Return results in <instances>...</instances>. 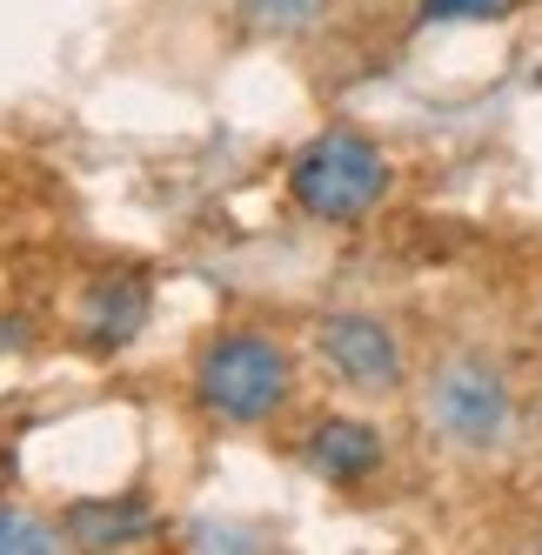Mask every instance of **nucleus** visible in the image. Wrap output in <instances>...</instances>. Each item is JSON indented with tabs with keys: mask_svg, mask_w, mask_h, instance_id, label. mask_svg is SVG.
<instances>
[{
	"mask_svg": "<svg viewBox=\"0 0 542 555\" xmlns=\"http://www.w3.org/2000/svg\"><path fill=\"white\" fill-rule=\"evenodd\" d=\"M288 382H295L288 348L268 341V335L235 328V335H215L202 348V362H195V402L215 422L248 428V422H268V415L288 402Z\"/></svg>",
	"mask_w": 542,
	"mask_h": 555,
	"instance_id": "nucleus-1",
	"label": "nucleus"
},
{
	"mask_svg": "<svg viewBox=\"0 0 542 555\" xmlns=\"http://www.w3.org/2000/svg\"><path fill=\"white\" fill-rule=\"evenodd\" d=\"M81 322H88L94 348H128L147 322V282L141 274H107V282H94Z\"/></svg>",
	"mask_w": 542,
	"mask_h": 555,
	"instance_id": "nucleus-5",
	"label": "nucleus"
},
{
	"mask_svg": "<svg viewBox=\"0 0 542 555\" xmlns=\"http://www.w3.org/2000/svg\"><path fill=\"white\" fill-rule=\"evenodd\" d=\"M322 362L348 382V388H362V395H389L402 382V348L396 335L375 322V314H328L322 322Z\"/></svg>",
	"mask_w": 542,
	"mask_h": 555,
	"instance_id": "nucleus-4",
	"label": "nucleus"
},
{
	"mask_svg": "<svg viewBox=\"0 0 542 555\" xmlns=\"http://www.w3.org/2000/svg\"><path fill=\"white\" fill-rule=\"evenodd\" d=\"M48 548H61L48 522H34L21 508H0V555H48Z\"/></svg>",
	"mask_w": 542,
	"mask_h": 555,
	"instance_id": "nucleus-8",
	"label": "nucleus"
},
{
	"mask_svg": "<svg viewBox=\"0 0 542 555\" xmlns=\"http://www.w3.org/2000/svg\"><path fill=\"white\" fill-rule=\"evenodd\" d=\"M315 8H322V0H248V21L261 34H295V27L315 21Z\"/></svg>",
	"mask_w": 542,
	"mask_h": 555,
	"instance_id": "nucleus-9",
	"label": "nucleus"
},
{
	"mask_svg": "<svg viewBox=\"0 0 542 555\" xmlns=\"http://www.w3.org/2000/svg\"><path fill=\"white\" fill-rule=\"evenodd\" d=\"M308 462H315V475H328V482H362L382 462V435L369 422H322L308 435Z\"/></svg>",
	"mask_w": 542,
	"mask_h": 555,
	"instance_id": "nucleus-6",
	"label": "nucleus"
},
{
	"mask_svg": "<svg viewBox=\"0 0 542 555\" xmlns=\"http://www.w3.org/2000/svg\"><path fill=\"white\" fill-rule=\"evenodd\" d=\"M382 188H389V162H382V147L362 141V134H348V128L308 141L295 154V168H288V194L315 221H362L382 202Z\"/></svg>",
	"mask_w": 542,
	"mask_h": 555,
	"instance_id": "nucleus-2",
	"label": "nucleus"
},
{
	"mask_svg": "<svg viewBox=\"0 0 542 555\" xmlns=\"http://www.w3.org/2000/svg\"><path fill=\"white\" fill-rule=\"evenodd\" d=\"M429 422H436V435H449L462 449H489L509 428V382L489 362H476V354L442 362L429 382Z\"/></svg>",
	"mask_w": 542,
	"mask_h": 555,
	"instance_id": "nucleus-3",
	"label": "nucleus"
},
{
	"mask_svg": "<svg viewBox=\"0 0 542 555\" xmlns=\"http://www.w3.org/2000/svg\"><path fill=\"white\" fill-rule=\"evenodd\" d=\"M67 529H74V542H88V548H114V542H128L134 529H147V508H128V502H88V508L67 515Z\"/></svg>",
	"mask_w": 542,
	"mask_h": 555,
	"instance_id": "nucleus-7",
	"label": "nucleus"
},
{
	"mask_svg": "<svg viewBox=\"0 0 542 555\" xmlns=\"http://www.w3.org/2000/svg\"><path fill=\"white\" fill-rule=\"evenodd\" d=\"M516 0H422V14L429 21H495V14H509Z\"/></svg>",
	"mask_w": 542,
	"mask_h": 555,
	"instance_id": "nucleus-10",
	"label": "nucleus"
}]
</instances>
